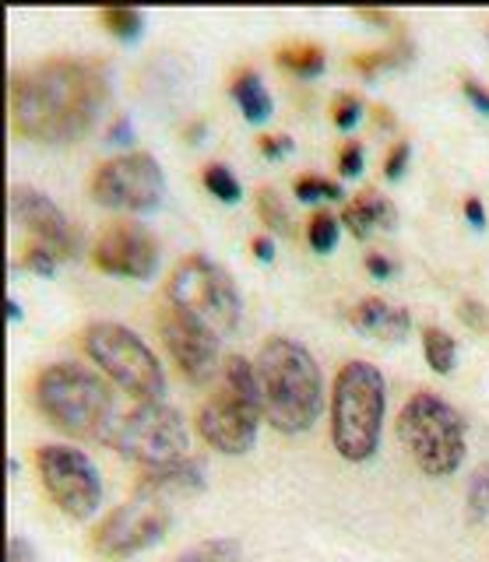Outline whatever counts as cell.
<instances>
[{
    "mask_svg": "<svg viewBox=\"0 0 489 562\" xmlns=\"http://www.w3.org/2000/svg\"><path fill=\"white\" fill-rule=\"evenodd\" d=\"M338 172L345 176V180H356V176L363 172V145L359 140H348V145L338 151Z\"/></svg>",
    "mask_w": 489,
    "mask_h": 562,
    "instance_id": "1f68e13d",
    "label": "cell"
},
{
    "mask_svg": "<svg viewBox=\"0 0 489 562\" xmlns=\"http://www.w3.org/2000/svg\"><path fill=\"white\" fill-rule=\"evenodd\" d=\"M342 222L335 215H327V211H318L310 222H307V243L313 246V254H331L335 250V243H338V228Z\"/></svg>",
    "mask_w": 489,
    "mask_h": 562,
    "instance_id": "4316f807",
    "label": "cell"
},
{
    "mask_svg": "<svg viewBox=\"0 0 489 562\" xmlns=\"http://www.w3.org/2000/svg\"><path fill=\"white\" fill-rule=\"evenodd\" d=\"M230 92H233V99L243 110V120L247 123H268L271 120L275 102H271V92L265 88V81H260L257 70H240L230 85Z\"/></svg>",
    "mask_w": 489,
    "mask_h": 562,
    "instance_id": "d6986e66",
    "label": "cell"
},
{
    "mask_svg": "<svg viewBox=\"0 0 489 562\" xmlns=\"http://www.w3.org/2000/svg\"><path fill=\"white\" fill-rule=\"evenodd\" d=\"M92 260L107 274L145 281L159 271V239L137 222H113L99 233L92 246Z\"/></svg>",
    "mask_w": 489,
    "mask_h": 562,
    "instance_id": "5bb4252c",
    "label": "cell"
},
{
    "mask_svg": "<svg viewBox=\"0 0 489 562\" xmlns=\"http://www.w3.org/2000/svg\"><path fill=\"white\" fill-rule=\"evenodd\" d=\"M257 148L265 158H286L296 145H292V137H286V134H265L257 140Z\"/></svg>",
    "mask_w": 489,
    "mask_h": 562,
    "instance_id": "e575fe53",
    "label": "cell"
},
{
    "mask_svg": "<svg viewBox=\"0 0 489 562\" xmlns=\"http://www.w3.org/2000/svg\"><path fill=\"white\" fill-rule=\"evenodd\" d=\"M251 250H254L257 260H265V263L275 260V243H271V236H257V239L251 243Z\"/></svg>",
    "mask_w": 489,
    "mask_h": 562,
    "instance_id": "ab89813d",
    "label": "cell"
},
{
    "mask_svg": "<svg viewBox=\"0 0 489 562\" xmlns=\"http://www.w3.org/2000/svg\"><path fill=\"white\" fill-rule=\"evenodd\" d=\"M32 401H36L40 415L60 432L110 443L116 426L113 394L92 369L78 362L46 366L36 376V386H32Z\"/></svg>",
    "mask_w": 489,
    "mask_h": 562,
    "instance_id": "3957f363",
    "label": "cell"
},
{
    "mask_svg": "<svg viewBox=\"0 0 489 562\" xmlns=\"http://www.w3.org/2000/svg\"><path fill=\"white\" fill-rule=\"evenodd\" d=\"M366 271L374 278H391L394 274V263L384 257V254H366Z\"/></svg>",
    "mask_w": 489,
    "mask_h": 562,
    "instance_id": "74e56055",
    "label": "cell"
},
{
    "mask_svg": "<svg viewBox=\"0 0 489 562\" xmlns=\"http://www.w3.org/2000/svg\"><path fill=\"white\" fill-rule=\"evenodd\" d=\"M92 198L102 207L131 211V215H148L166 198V176L159 158L148 151H127L99 162L92 172Z\"/></svg>",
    "mask_w": 489,
    "mask_h": 562,
    "instance_id": "8fae6325",
    "label": "cell"
},
{
    "mask_svg": "<svg viewBox=\"0 0 489 562\" xmlns=\"http://www.w3.org/2000/svg\"><path fill=\"white\" fill-rule=\"evenodd\" d=\"M110 447H116L142 471H155L190 457L187 453L190 436L184 415L177 408H169V404L155 401V404H137L134 412L116 418Z\"/></svg>",
    "mask_w": 489,
    "mask_h": 562,
    "instance_id": "9c48e42d",
    "label": "cell"
},
{
    "mask_svg": "<svg viewBox=\"0 0 489 562\" xmlns=\"http://www.w3.org/2000/svg\"><path fill=\"white\" fill-rule=\"evenodd\" d=\"M465 95H468V102L476 105L479 113H486L489 116V92L482 85H476V81H465Z\"/></svg>",
    "mask_w": 489,
    "mask_h": 562,
    "instance_id": "f35d334b",
    "label": "cell"
},
{
    "mask_svg": "<svg viewBox=\"0 0 489 562\" xmlns=\"http://www.w3.org/2000/svg\"><path fill=\"white\" fill-rule=\"evenodd\" d=\"M102 25H107V32L116 35V40L134 43L145 29V14L137 8H107L102 11Z\"/></svg>",
    "mask_w": 489,
    "mask_h": 562,
    "instance_id": "d4e9b609",
    "label": "cell"
},
{
    "mask_svg": "<svg viewBox=\"0 0 489 562\" xmlns=\"http://www.w3.org/2000/svg\"><path fill=\"white\" fill-rule=\"evenodd\" d=\"M4 310H8V321H11V324H19V321H22V303H19L14 295L4 299Z\"/></svg>",
    "mask_w": 489,
    "mask_h": 562,
    "instance_id": "7bdbcfd3",
    "label": "cell"
},
{
    "mask_svg": "<svg viewBox=\"0 0 489 562\" xmlns=\"http://www.w3.org/2000/svg\"><path fill=\"white\" fill-rule=\"evenodd\" d=\"M465 506H468V524H482L489 517V461L471 471Z\"/></svg>",
    "mask_w": 489,
    "mask_h": 562,
    "instance_id": "cb8c5ba5",
    "label": "cell"
},
{
    "mask_svg": "<svg viewBox=\"0 0 489 562\" xmlns=\"http://www.w3.org/2000/svg\"><path fill=\"white\" fill-rule=\"evenodd\" d=\"M198 488H204V468L195 457H184V461L155 468V471H142V482H137V492H148V496H159L166 503Z\"/></svg>",
    "mask_w": 489,
    "mask_h": 562,
    "instance_id": "e0dca14e",
    "label": "cell"
},
{
    "mask_svg": "<svg viewBox=\"0 0 489 562\" xmlns=\"http://www.w3.org/2000/svg\"><path fill=\"white\" fill-rule=\"evenodd\" d=\"M398 222V211L391 198H384L380 190H363L359 198H353L342 207V225L356 239H366L374 228H391Z\"/></svg>",
    "mask_w": 489,
    "mask_h": 562,
    "instance_id": "ac0fdd59",
    "label": "cell"
},
{
    "mask_svg": "<svg viewBox=\"0 0 489 562\" xmlns=\"http://www.w3.org/2000/svg\"><path fill=\"white\" fill-rule=\"evenodd\" d=\"M25 268L32 271V274H43V278H49L57 271V257L46 250V246H40V243H32L29 250H25Z\"/></svg>",
    "mask_w": 489,
    "mask_h": 562,
    "instance_id": "4dcf8cb0",
    "label": "cell"
},
{
    "mask_svg": "<svg viewBox=\"0 0 489 562\" xmlns=\"http://www.w3.org/2000/svg\"><path fill=\"white\" fill-rule=\"evenodd\" d=\"M292 193L300 201H342V187L324 180V176H300L292 183Z\"/></svg>",
    "mask_w": 489,
    "mask_h": 562,
    "instance_id": "83f0119b",
    "label": "cell"
},
{
    "mask_svg": "<svg viewBox=\"0 0 489 562\" xmlns=\"http://www.w3.org/2000/svg\"><path fill=\"white\" fill-rule=\"evenodd\" d=\"M465 218H468L471 225H486V207H482V201L468 198V201H465Z\"/></svg>",
    "mask_w": 489,
    "mask_h": 562,
    "instance_id": "60d3db41",
    "label": "cell"
},
{
    "mask_svg": "<svg viewBox=\"0 0 489 562\" xmlns=\"http://www.w3.org/2000/svg\"><path fill=\"white\" fill-rule=\"evenodd\" d=\"M384 412H388V383L380 369L353 359L338 369L331 386V443L348 464H363L380 450Z\"/></svg>",
    "mask_w": 489,
    "mask_h": 562,
    "instance_id": "277c9868",
    "label": "cell"
},
{
    "mask_svg": "<svg viewBox=\"0 0 489 562\" xmlns=\"http://www.w3.org/2000/svg\"><path fill=\"white\" fill-rule=\"evenodd\" d=\"M155 327H159L163 348L169 351V359L184 373V380L208 383L222 369L219 334L208 324H201L198 316H190V313L166 303L159 310V316H155Z\"/></svg>",
    "mask_w": 489,
    "mask_h": 562,
    "instance_id": "4fadbf2b",
    "label": "cell"
},
{
    "mask_svg": "<svg viewBox=\"0 0 489 562\" xmlns=\"http://www.w3.org/2000/svg\"><path fill=\"white\" fill-rule=\"evenodd\" d=\"M401 57L398 49H388V53H359L356 57V70H363V75H377L380 67H394Z\"/></svg>",
    "mask_w": 489,
    "mask_h": 562,
    "instance_id": "836d02e7",
    "label": "cell"
},
{
    "mask_svg": "<svg viewBox=\"0 0 489 562\" xmlns=\"http://www.w3.org/2000/svg\"><path fill=\"white\" fill-rule=\"evenodd\" d=\"M359 116H363V99L359 95L345 92V95H338L335 102H331V120H335L338 131H353L359 123Z\"/></svg>",
    "mask_w": 489,
    "mask_h": 562,
    "instance_id": "f1b7e54d",
    "label": "cell"
},
{
    "mask_svg": "<svg viewBox=\"0 0 489 562\" xmlns=\"http://www.w3.org/2000/svg\"><path fill=\"white\" fill-rule=\"evenodd\" d=\"M11 218L19 222L25 233L36 239L40 246H46L57 260H71L78 254V233L75 225L67 222L64 211L54 204V198L36 187H11Z\"/></svg>",
    "mask_w": 489,
    "mask_h": 562,
    "instance_id": "9a60e30c",
    "label": "cell"
},
{
    "mask_svg": "<svg viewBox=\"0 0 489 562\" xmlns=\"http://www.w3.org/2000/svg\"><path fill=\"white\" fill-rule=\"evenodd\" d=\"M398 439L409 450L415 468L430 479H447L468 453V429L462 412L433 391H419L398 415Z\"/></svg>",
    "mask_w": 489,
    "mask_h": 562,
    "instance_id": "5b68a950",
    "label": "cell"
},
{
    "mask_svg": "<svg viewBox=\"0 0 489 562\" xmlns=\"http://www.w3.org/2000/svg\"><path fill=\"white\" fill-rule=\"evenodd\" d=\"M240 559H243V544L236 538H208L190 544L173 562H240Z\"/></svg>",
    "mask_w": 489,
    "mask_h": 562,
    "instance_id": "7402d4cb",
    "label": "cell"
},
{
    "mask_svg": "<svg viewBox=\"0 0 489 562\" xmlns=\"http://www.w3.org/2000/svg\"><path fill=\"white\" fill-rule=\"evenodd\" d=\"M173 524V509L166 499L148 496V492H137L134 499H127L124 506H116L113 514H107L96 531H92V549L102 559H131L137 552L159 544L163 535Z\"/></svg>",
    "mask_w": 489,
    "mask_h": 562,
    "instance_id": "7c38bea8",
    "label": "cell"
},
{
    "mask_svg": "<svg viewBox=\"0 0 489 562\" xmlns=\"http://www.w3.org/2000/svg\"><path fill=\"white\" fill-rule=\"evenodd\" d=\"M275 60H278V67H286L296 78H318L324 70V49L313 43H296V46L278 49Z\"/></svg>",
    "mask_w": 489,
    "mask_h": 562,
    "instance_id": "ffe728a7",
    "label": "cell"
},
{
    "mask_svg": "<svg viewBox=\"0 0 489 562\" xmlns=\"http://www.w3.org/2000/svg\"><path fill=\"white\" fill-rule=\"evenodd\" d=\"M363 22H370V25H380V29H391V14L388 11H359Z\"/></svg>",
    "mask_w": 489,
    "mask_h": 562,
    "instance_id": "b9f144b4",
    "label": "cell"
},
{
    "mask_svg": "<svg viewBox=\"0 0 489 562\" xmlns=\"http://www.w3.org/2000/svg\"><path fill=\"white\" fill-rule=\"evenodd\" d=\"M257 218L265 222L275 236H292V218H289V211H286V201L278 198L271 187L257 190Z\"/></svg>",
    "mask_w": 489,
    "mask_h": 562,
    "instance_id": "603a6c76",
    "label": "cell"
},
{
    "mask_svg": "<svg viewBox=\"0 0 489 562\" xmlns=\"http://www.w3.org/2000/svg\"><path fill=\"white\" fill-rule=\"evenodd\" d=\"M458 316H462L465 327L479 330V334H489V310L479 303V299H462V303H458Z\"/></svg>",
    "mask_w": 489,
    "mask_h": 562,
    "instance_id": "f546056e",
    "label": "cell"
},
{
    "mask_svg": "<svg viewBox=\"0 0 489 562\" xmlns=\"http://www.w3.org/2000/svg\"><path fill=\"white\" fill-rule=\"evenodd\" d=\"M110 95L107 70L96 60H46L11 78L14 134L64 145L92 131Z\"/></svg>",
    "mask_w": 489,
    "mask_h": 562,
    "instance_id": "6da1fadb",
    "label": "cell"
},
{
    "mask_svg": "<svg viewBox=\"0 0 489 562\" xmlns=\"http://www.w3.org/2000/svg\"><path fill=\"white\" fill-rule=\"evenodd\" d=\"M260 415L286 436L307 432L324 412V376L310 348L296 338L275 334L254 359Z\"/></svg>",
    "mask_w": 489,
    "mask_h": 562,
    "instance_id": "7a4b0ae2",
    "label": "cell"
},
{
    "mask_svg": "<svg viewBox=\"0 0 489 562\" xmlns=\"http://www.w3.org/2000/svg\"><path fill=\"white\" fill-rule=\"evenodd\" d=\"M134 140V127H131V116L127 113H120L116 123L110 127V145H131Z\"/></svg>",
    "mask_w": 489,
    "mask_h": 562,
    "instance_id": "8d00e7d4",
    "label": "cell"
},
{
    "mask_svg": "<svg viewBox=\"0 0 489 562\" xmlns=\"http://www.w3.org/2000/svg\"><path fill=\"white\" fill-rule=\"evenodd\" d=\"M81 348L120 391H127L137 404H155L166 394V373L155 351L124 324L99 321L81 330Z\"/></svg>",
    "mask_w": 489,
    "mask_h": 562,
    "instance_id": "52a82bcc",
    "label": "cell"
},
{
    "mask_svg": "<svg viewBox=\"0 0 489 562\" xmlns=\"http://www.w3.org/2000/svg\"><path fill=\"white\" fill-rule=\"evenodd\" d=\"M36 471L49 503L71 520H92L102 506V474L89 453L46 443L36 450Z\"/></svg>",
    "mask_w": 489,
    "mask_h": 562,
    "instance_id": "30bf717a",
    "label": "cell"
},
{
    "mask_svg": "<svg viewBox=\"0 0 489 562\" xmlns=\"http://www.w3.org/2000/svg\"><path fill=\"white\" fill-rule=\"evenodd\" d=\"M201 183H204V190L212 193L215 201H222V204H236V201L243 198L240 180H236V176H233L230 169H225V166H219V162H212V166L204 169Z\"/></svg>",
    "mask_w": 489,
    "mask_h": 562,
    "instance_id": "484cf974",
    "label": "cell"
},
{
    "mask_svg": "<svg viewBox=\"0 0 489 562\" xmlns=\"http://www.w3.org/2000/svg\"><path fill=\"white\" fill-rule=\"evenodd\" d=\"M409 155H412L409 140H398V145L388 151V162H384V176H388V180H401V176H405V166H409Z\"/></svg>",
    "mask_w": 489,
    "mask_h": 562,
    "instance_id": "d6a6232c",
    "label": "cell"
},
{
    "mask_svg": "<svg viewBox=\"0 0 489 562\" xmlns=\"http://www.w3.org/2000/svg\"><path fill=\"white\" fill-rule=\"evenodd\" d=\"M198 137H204V123H190V127H187V140L195 145Z\"/></svg>",
    "mask_w": 489,
    "mask_h": 562,
    "instance_id": "ee69618b",
    "label": "cell"
},
{
    "mask_svg": "<svg viewBox=\"0 0 489 562\" xmlns=\"http://www.w3.org/2000/svg\"><path fill=\"white\" fill-rule=\"evenodd\" d=\"M166 303L198 316L215 334L236 330L243 316V299L233 274L204 254H190L173 268L166 281Z\"/></svg>",
    "mask_w": 489,
    "mask_h": 562,
    "instance_id": "ba28073f",
    "label": "cell"
},
{
    "mask_svg": "<svg viewBox=\"0 0 489 562\" xmlns=\"http://www.w3.org/2000/svg\"><path fill=\"white\" fill-rule=\"evenodd\" d=\"M8 562H36V549H32L25 538L11 535L8 538Z\"/></svg>",
    "mask_w": 489,
    "mask_h": 562,
    "instance_id": "d590c367",
    "label": "cell"
},
{
    "mask_svg": "<svg viewBox=\"0 0 489 562\" xmlns=\"http://www.w3.org/2000/svg\"><path fill=\"white\" fill-rule=\"evenodd\" d=\"M348 324H353L366 338L377 341H405L412 330V316L405 306H394L388 299H359V303L348 310Z\"/></svg>",
    "mask_w": 489,
    "mask_h": 562,
    "instance_id": "2e32d148",
    "label": "cell"
},
{
    "mask_svg": "<svg viewBox=\"0 0 489 562\" xmlns=\"http://www.w3.org/2000/svg\"><path fill=\"white\" fill-rule=\"evenodd\" d=\"M423 356L433 373L447 376L451 369L458 366V345H454V338L444 327H426L423 330Z\"/></svg>",
    "mask_w": 489,
    "mask_h": 562,
    "instance_id": "44dd1931",
    "label": "cell"
},
{
    "mask_svg": "<svg viewBox=\"0 0 489 562\" xmlns=\"http://www.w3.org/2000/svg\"><path fill=\"white\" fill-rule=\"evenodd\" d=\"M260 397L254 362L230 356L222 362V386L198 408V432L212 450L243 457L257 439L260 426Z\"/></svg>",
    "mask_w": 489,
    "mask_h": 562,
    "instance_id": "8992f818",
    "label": "cell"
}]
</instances>
